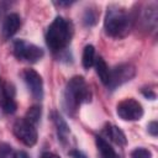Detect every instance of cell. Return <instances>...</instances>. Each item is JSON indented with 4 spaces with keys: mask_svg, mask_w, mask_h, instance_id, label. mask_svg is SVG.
I'll use <instances>...</instances> for the list:
<instances>
[{
    "mask_svg": "<svg viewBox=\"0 0 158 158\" xmlns=\"http://www.w3.org/2000/svg\"><path fill=\"white\" fill-rule=\"evenodd\" d=\"M74 1H56L54 4L56 5H58V6H69V5H72Z\"/></svg>",
    "mask_w": 158,
    "mask_h": 158,
    "instance_id": "cell-25",
    "label": "cell"
},
{
    "mask_svg": "<svg viewBox=\"0 0 158 158\" xmlns=\"http://www.w3.org/2000/svg\"><path fill=\"white\" fill-rule=\"evenodd\" d=\"M142 94H143L146 98L151 99V100H154V99H156V94H154V93H152V91H151V90H148V89L142 90Z\"/></svg>",
    "mask_w": 158,
    "mask_h": 158,
    "instance_id": "cell-23",
    "label": "cell"
},
{
    "mask_svg": "<svg viewBox=\"0 0 158 158\" xmlns=\"http://www.w3.org/2000/svg\"><path fill=\"white\" fill-rule=\"evenodd\" d=\"M0 106L6 114H14L17 109L15 100V88L11 83H0Z\"/></svg>",
    "mask_w": 158,
    "mask_h": 158,
    "instance_id": "cell-9",
    "label": "cell"
},
{
    "mask_svg": "<svg viewBox=\"0 0 158 158\" xmlns=\"http://www.w3.org/2000/svg\"><path fill=\"white\" fill-rule=\"evenodd\" d=\"M147 130H148V133L152 135L153 137H156L158 135V123L157 121H151L147 126Z\"/></svg>",
    "mask_w": 158,
    "mask_h": 158,
    "instance_id": "cell-21",
    "label": "cell"
},
{
    "mask_svg": "<svg viewBox=\"0 0 158 158\" xmlns=\"http://www.w3.org/2000/svg\"><path fill=\"white\" fill-rule=\"evenodd\" d=\"M91 100V91L81 75H74L65 85L63 95V105L69 115H74L79 106Z\"/></svg>",
    "mask_w": 158,
    "mask_h": 158,
    "instance_id": "cell-1",
    "label": "cell"
},
{
    "mask_svg": "<svg viewBox=\"0 0 158 158\" xmlns=\"http://www.w3.org/2000/svg\"><path fill=\"white\" fill-rule=\"evenodd\" d=\"M41 114H42V110L38 105H33L31 106L27 111H26V115L23 118H26L28 122H31L32 125H37L40 122V118H41Z\"/></svg>",
    "mask_w": 158,
    "mask_h": 158,
    "instance_id": "cell-17",
    "label": "cell"
},
{
    "mask_svg": "<svg viewBox=\"0 0 158 158\" xmlns=\"http://www.w3.org/2000/svg\"><path fill=\"white\" fill-rule=\"evenodd\" d=\"M21 26V19L17 14L12 12V14H9L5 20H4V23H2V35L5 38H10L12 37L20 28Z\"/></svg>",
    "mask_w": 158,
    "mask_h": 158,
    "instance_id": "cell-10",
    "label": "cell"
},
{
    "mask_svg": "<svg viewBox=\"0 0 158 158\" xmlns=\"http://www.w3.org/2000/svg\"><path fill=\"white\" fill-rule=\"evenodd\" d=\"M95 143H96V148H98L100 158H120L118 154L115 152V149L111 147V144L105 138L98 136L95 138Z\"/></svg>",
    "mask_w": 158,
    "mask_h": 158,
    "instance_id": "cell-13",
    "label": "cell"
},
{
    "mask_svg": "<svg viewBox=\"0 0 158 158\" xmlns=\"http://www.w3.org/2000/svg\"><path fill=\"white\" fill-rule=\"evenodd\" d=\"M136 74V69L132 64H120L115 67L112 70H110V80L107 86L110 90H115L117 86L122 85L126 81H130Z\"/></svg>",
    "mask_w": 158,
    "mask_h": 158,
    "instance_id": "cell-7",
    "label": "cell"
},
{
    "mask_svg": "<svg viewBox=\"0 0 158 158\" xmlns=\"http://www.w3.org/2000/svg\"><path fill=\"white\" fill-rule=\"evenodd\" d=\"M69 156H70V158H88L81 151H78V149L69 151Z\"/></svg>",
    "mask_w": 158,
    "mask_h": 158,
    "instance_id": "cell-22",
    "label": "cell"
},
{
    "mask_svg": "<svg viewBox=\"0 0 158 158\" xmlns=\"http://www.w3.org/2000/svg\"><path fill=\"white\" fill-rule=\"evenodd\" d=\"M131 158H152V152L147 148H143V147H138V148H135L131 154H130Z\"/></svg>",
    "mask_w": 158,
    "mask_h": 158,
    "instance_id": "cell-20",
    "label": "cell"
},
{
    "mask_svg": "<svg viewBox=\"0 0 158 158\" xmlns=\"http://www.w3.org/2000/svg\"><path fill=\"white\" fill-rule=\"evenodd\" d=\"M72 38V25L62 16H57L47 28L46 42L52 52L64 49Z\"/></svg>",
    "mask_w": 158,
    "mask_h": 158,
    "instance_id": "cell-2",
    "label": "cell"
},
{
    "mask_svg": "<svg viewBox=\"0 0 158 158\" xmlns=\"http://www.w3.org/2000/svg\"><path fill=\"white\" fill-rule=\"evenodd\" d=\"M104 28L106 35L111 37H123L131 28V17L128 12L116 5L107 7L104 20Z\"/></svg>",
    "mask_w": 158,
    "mask_h": 158,
    "instance_id": "cell-3",
    "label": "cell"
},
{
    "mask_svg": "<svg viewBox=\"0 0 158 158\" xmlns=\"http://www.w3.org/2000/svg\"><path fill=\"white\" fill-rule=\"evenodd\" d=\"M105 132L109 137L110 141H112L114 143H116L117 146H125L127 143V138L126 135L123 133V131L121 128H118L117 126L112 125V123H106L105 126Z\"/></svg>",
    "mask_w": 158,
    "mask_h": 158,
    "instance_id": "cell-12",
    "label": "cell"
},
{
    "mask_svg": "<svg viewBox=\"0 0 158 158\" xmlns=\"http://www.w3.org/2000/svg\"><path fill=\"white\" fill-rule=\"evenodd\" d=\"M12 132L15 137L27 147H32L37 143L38 135H37L36 126L28 122L26 118L16 120L12 126Z\"/></svg>",
    "mask_w": 158,
    "mask_h": 158,
    "instance_id": "cell-5",
    "label": "cell"
},
{
    "mask_svg": "<svg viewBox=\"0 0 158 158\" xmlns=\"http://www.w3.org/2000/svg\"><path fill=\"white\" fill-rule=\"evenodd\" d=\"M94 65H95L96 74H98L99 79L101 80V83L107 85L109 80H110V69H109L106 62L104 60V58L102 57H98L95 59V62H94Z\"/></svg>",
    "mask_w": 158,
    "mask_h": 158,
    "instance_id": "cell-14",
    "label": "cell"
},
{
    "mask_svg": "<svg viewBox=\"0 0 158 158\" xmlns=\"http://www.w3.org/2000/svg\"><path fill=\"white\" fill-rule=\"evenodd\" d=\"M95 62V48L93 44H86L83 49V56H81V64L84 69H90L94 65Z\"/></svg>",
    "mask_w": 158,
    "mask_h": 158,
    "instance_id": "cell-15",
    "label": "cell"
},
{
    "mask_svg": "<svg viewBox=\"0 0 158 158\" xmlns=\"http://www.w3.org/2000/svg\"><path fill=\"white\" fill-rule=\"evenodd\" d=\"M20 158H28V156H27L25 152H21V153H20Z\"/></svg>",
    "mask_w": 158,
    "mask_h": 158,
    "instance_id": "cell-26",
    "label": "cell"
},
{
    "mask_svg": "<svg viewBox=\"0 0 158 158\" xmlns=\"http://www.w3.org/2000/svg\"><path fill=\"white\" fill-rule=\"evenodd\" d=\"M12 53L14 56L22 62L28 63H37L42 59L44 52L41 47L27 42L25 40H16L12 44Z\"/></svg>",
    "mask_w": 158,
    "mask_h": 158,
    "instance_id": "cell-4",
    "label": "cell"
},
{
    "mask_svg": "<svg viewBox=\"0 0 158 158\" xmlns=\"http://www.w3.org/2000/svg\"><path fill=\"white\" fill-rule=\"evenodd\" d=\"M98 21V14L95 10L93 9H86V11L84 12V16H83V22L85 26H94Z\"/></svg>",
    "mask_w": 158,
    "mask_h": 158,
    "instance_id": "cell-19",
    "label": "cell"
},
{
    "mask_svg": "<svg viewBox=\"0 0 158 158\" xmlns=\"http://www.w3.org/2000/svg\"><path fill=\"white\" fill-rule=\"evenodd\" d=\"M22 78L32 95L36 100H42L43 98V80L42 77L33 69H25L22 73Z\"/></svg>",
    "mask_w": 158,
    "mask_h": 158,
    "instance_id": "cell-8",
    "label": "cell"
},
{
    "mask_svg": "<svg viewBox=\"0 0 158 158\" xmlns=\"http://www.w3.org/2000/svg\"><path fill=\"white\" fill-rule=\"evenodd\" d=\"M41 158H60V157L54 154V153H52V152H44Z\"/></svg>",
    "mask_w": 158,
    "mask_h": 158,
    "instance_id": "cell-24",
    "label": "cell"
},
{
    "mask_svg": "<svg viewBox=\"0 0 158 158\" xmlns=\"http://www.w3.org/2000/svg\"><path fill=\"white\" fill-rule=\"evenodd\" d=\"M116 114L123 121H137L143 116V107L139 101L127 98L117 104Z\"/></svg>",
    "mask_w": 158,
    "mask_h": 158,
    "instance_id": "cell-6",
    "label": "cell"
},
{
    "mask_svg": "<svg viewBox=\"0 0 158 158\" xmlns=\"http://www.w3.org/2000/svg\"><path fill=\"white\" fill-rule=\"evenodd\" d=\"M52 120H53V123L56 126V130H57V135H58V138L60 139L62 143H67L68 139H69V135H70V130H69V126L67 125L65 120L58 114V112H53L52 114Z\"/></svg>",
    "mask_w": 158,
    "mask_h": 158,
    "instance_id": "cell-11",
    "label": "cell"
},
{
    "mask_svg": "<svg viewBox=\"0 0 158 158\" xmlns=\"http://www.w3.org/2000/svg\"><path fill=\"white\" fill-rule=\"evenodd\" d=\"M157 7L156 5H148L143 14V22L148 28H154L157 25Z\"/></svg>",
    "mask_w": 158,
    "mask_h": 158,
    "instance_id": "cell-16",
    "label": "cell"
},
{
    "mask_svg": "<svg viewBox=\"0 0 158 158\" xmlns=\"http://www.w3.org/2000/svg\"><path fill=\"white\" fill-rule=\"evenodd\" d=\"M0 158H19L15 149L9 143H0Z\"/></svg>",
    "mask_w": 158,
    "mask_h": 158,
    "instance_id": "cell-18",
    "label": "cell"
}]
</instances>
